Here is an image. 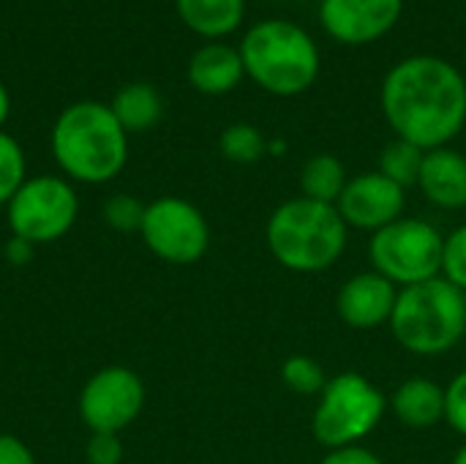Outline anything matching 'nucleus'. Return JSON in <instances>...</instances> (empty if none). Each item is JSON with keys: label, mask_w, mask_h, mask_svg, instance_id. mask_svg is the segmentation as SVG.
Segmentation results:
<instances>
[{"label": "nucleus", "mask_w": 466, "mask_h": 464, "mask_svg": "<svg viewBox=\"0 0 466 464\" xmlns=\"http://www.w3.org/2000/svg\"><path fill=\"white\" fill-rule=\"evenodd\" d=\"M350 227L336 205L309 197L281 202L265 227L273 260L292 273H322L333 268L347 249Z\"/></svg>", "instance_id": "obj_2"}, {"label": "nucleus", "mask_w": 466, "mask_h": 464, "mask_svg": "<svg viewBox=\"0 0 466 464\" xmlns=\"http://www.w3.org/2000/svg\"><path fill=\"white\" fill-rule=\"evenodd\" d=\"M145 211H147V205H142L137 197L115 194L106 200L101 213H104V222L117 232H139L142 222H145Z\"/></svg>", "instance_id": "obj_24"}, {"label": "nucleus", "mask_w": 466, "mask_h": 464, "mask_svg": "<svg viewBox=\"0 0 466 464\" xmlns=\"http://www.w3.org/2000/svg\"><path fill=\"white\" fill-rule=\"evenodd\" d=\"M319 464H385L371 449L366 446H344V449H333L322 457Z\"/></svg>", "instance_id": "obj_28"}, {"label": "nucleus", "mask_w": 466, "mask_h": 464, "mask_svg": "<svg viewBox=\"0 0 466 464\" xmlns=\"http://www.w3.org/2000/svg\"><path fill=\"white\" fill-rule=\"evenodd\" d=\"M123 443L120 435L109 432H90V440L85 446V459L87 464H120L123 462Z\"/></svg>", "instance_id": "obj_27"}, {"label": "nucleus", "mask_w": 466, "mask_h": 464, "mask_svg": "<svg viewBox=\"0 0 466 464\" xmlns=\"http://www.w3.org/2000/svg\"><path fill=\"white\" fill-rule=\"evenodd\" d=\"M423 156L426 150L407 142V139H393L385 145V150L380 153V172L393 180L396 186L401 189H410V186H418V178H420V167H423Z\"/></svg>", "instance_id": "obj_20"}, {"label": "nucleus", "mask_w": 466, "mask_h": 464, "mask_svg": "<svg viewBox=\"0 0 466 464\" xmlns=\"http://www.w3.org/2000/svg\"><path fill=\"white\" fill-rule=\"evenodd\" d=\"M243 74H246V68H243L240 49H232L227 44H208L188 63L191 85L208 96L229 93L232 88H238Z\"/></svg>", "instance_id": "obj_16"}, {"label": "nucleus", "mask_w": 466, "mask_h": 464, "mask_svg": "<svg viewBox=\"0 0 466 464\" xmlns=\"http://www.w3.org/2000/svg\"><path fill=\"white\" fill-rule=\"evenodd\" d=\"M25 180V153L14 137L0 131V205H8Z\"/></svg>", "instance_id": "obj_23"}, {"label": "nucleus", "mask_w": 466, "mask_h": 464, "mask_svg": "<svg viewBox=\"0 0 466 464\" xmlns=\"http://www.w3.org/2000/svg\"><path fill=\"white\" fill-rule=\"evenodd\" d=\"M464 342H466V325H464Z\"/></svg>", "instance_id": "obj_33"}, {"label": "nucleus", "mask_w": 466, "mask_h": 464, "mask_svg": "<svg viewBox=\"0 0 466 464\" xmlns=\"http://www.w3.org/2000/svg\"><path fill=\"white\" fill-rule=\"evenodd\" d=\"M109 109L117 118V123L123 126V131L131 134V131H147V129H153L161 120L164 104H161V96H158L156 88H150L145 82H137V85L123 88L115 96V101H112Z\"/></svg>", "instance_id": "obj_18"}, {"label": "nucleus", "mask_w": 466, "mask_h": 464, "mask_svg": "<svg viewBox=\"0 0 466 464\" xmlns=\"http://www.w3.org/2000/svg\"><path fill=\"white\" fill-rule=\"evenodd\" d=\"M246 74L273 96L306 93L319 77V49L295 22L268 19L248 30L240 44Z\"/></svg>", "instance_id": "obj_5"}, {"label": "nucleus", "mask_w": 466, "mask_h": 464, "mask_svg": "<svg viewBox=\"0 0 466 464\" xmlns=\"http://www.w3.org/2000/svg\"><path fill=\"white\" fill-rule=\"evenodd\" d=\"M281 383L298 397H319L328 386V377L319 361L309 356H289L281 364Z\"/></svg>", "instance_id": "obj_22"}, {"label": "nucleus", "mask_w": 466, "mask_h": 464, "mask_svg": "<svg viewBox=\"0 0 466 464\" xmlns=\"http://www.w3.org/2000/svg\"><path fill=\"white\" fill-rule=\"evenodd\" d=\"M243 0H177L183 22L199 36H227L243 19Z\"/></svg>", "instance_id": "obj_17"}, {"label": "nucleus", "mask_w": 466, "mask_h": 464, "mask_svg": "<svg viewBox=\"0 0 466 464\" xmlns=\"http://www.w3.org/2000/svg\"><path fill=\"white\" fill-rule=\"evenodd\" d=\"M145 407V383L128 366L98 369L79 394V418L90 432L120 435Z\"/></svg>", "instance_id": "obj_10"}, {"label": "nucleus", "mask_w": 466, "mask_h": 464, "mask_svg": "<svg viewBox=\"0 0 466 464\" xmlns=\"http://www.w3.org/2000/svg\"><path fill=\"white\" fill-rule=\"evenodd\" d=\"M445 235L415 216H401L377 230L369 241L371 271L393 282L399 290L442 276Z\"/></svg>", "instance_id": "obj_7"}, {"label": "nucleus", "mask_w": 466, "mask_h": 464, "mask_svg": "<svg viewBox=\"0 0 466 464\" xmlns=\"http://www.w3.org/2000/svg\"><path fill=\"white\" fill-rule=\"evenodd\" d=\"M418 186L423 197L442 211L466 208V156L448 145L426 150Z\"/></svg>", "instance_id": "obj_14"}, {"label": "nucleus", "mask_w": 466, "mask_h": 464, "mask_svg": "<svg viewBox=\"0 0 466 464\" xmlns=\"http://www.w3.org/2000/svg\"><path fill=\"white\" fill-rule=\"evenodd\" d=\"M407 189L388 180L380 170L347 180L336 208L350 230L377 232L404 216Z\"/></svg>", "instance_id": "obj_11"}, {"label": "nucleus", "mask_w": 466, "mask_h": 464, "mask_svg": "<svg viewBox=\"0 0 466 464\" xmlns=\"http://www.w3.org/2000/svg\"><path fill=\"white\" fill-rule=\"evenodd\" d=\"M388 325L407 353L420 358L445 356L464 342L466 295L442 276L404 287Z\"/></svg>", "instance_id": "obj_4"}, {"label": "nucleus", "mask_w": 466, "mask_h": 464, "mask_svg": "<svg viewBox=\"0 0 466 464\" xmlns=\"http://www.w3.org/2000/svg\"><path fill=\"white\" fill-rule=\"evenodd\" d=\"M139 235L158 260L172 265H191L202 260L210 246L208 219L197 205L180 197L153 200L145 211Z\"/></svg>", "instance_id": "obj_9"}, {"label": "nucleus", "mask_w": 466, "mask_h": 464, "mask_svg": "<svg viewBox=\"0 0 466 464\" xmlns=\"http://www.w3.org/2000/svg\"><path fill=\"white\" fill-rule=\"evenodd\" d=\"M401 11L404 0H322L319 22L330 38L360 46L390 33Z\"/></svg>", "instance_id": "obj_12"}, {"label": "nucleus", "mask_w": 466, "mask_h": 464, "mask_svg": "<svg viewBox=\"0 0 466 464\" xmlns=\"http://www.w3.org/2000/svg\"><path fill=\"white\" fill-rule=\"evenodd\" d=\"M79 213L76 191L68 180L55 175L27 178L19 191L5 205V219L11 227V235L38 243H52L63 238Z\"/></svg>", "instance_id": "obj_8"}, {"label": "nucleus", "mask_w": 466, "mask_h": 464, "mask_svg": "<svg viewBox=\"0 0 466 464\" xmlns=\"http://www.w3.org/2000/svg\"><path fill=\"white\" fill-rule=\"evenodd\" d=\"M347 170L344 164L330 156V153H317L311 156L303 170H300V191L309 200L325 202V205H336L344 186H347Z\"/></svg>", "instance_id": "obj_19"}, {"label": "nucleus", "mask_w": 466, "mask_h": 464, "mask_svg": "<svg viewBox=\"0 0 466 464\" xmlns=\"http://www.w3.org/2000/svg\"><path fill=\"white\" fill-rule=\"evenodd\" d=\"M33 254H35V246L30 241H25V238L11 235V241L5 243V260L11 265H27L33 260Z\"/></svg>", "instance_id": "obj_30"}, {"label": "nucleus", "mask_w": 466, "mask_h": 464, "mask_svg": "<svg viewBox=\"0 0 466 464\" xmlns=\"http://www.w3.org/2000/svg\"><path fill=\"white\" fill-rule=\"evenodd\" d=\"M445 424L466 440V369L445 388Z\"/></svg>", "instance_id": "obj_26"}, {"label": "nucleus", "mask_w": 466, "mask_h": 464, "mask_svg": "<svg viewBox=\"0 0 466 464\" xmlns=\"http://www.w3.org/2000/svg\"><path fill=\"white\" fill-rule=\"evenodd\" d=\"M5 118H8V93H5V88L0 85V126L5 123Z\"/></svg>", "instance_id": "obj_31"}, {"label": "nucleus", "mask_w": 466, "mask_h": 464, "mask_svg": "<svg viewBox=\"0 0 466 464\" xmlns=\"http://www.w3.org/2000/svg\"><path fill=\"white\" fill-rule=\"evenodd\" d=\"M126 137L109 107L82 101L57 118L52 129V156L68 178L79 183H106L126 167Z\"/></svg>", "instance_id": "obj_3"}, {"label": "nucleus", "mask_w": 466, "mask_h": 464, "mask_svg": "<svg viewBox=\"0 0 466 464\" xmlns=\"http://www.w3.org/2000/svg\"><path fill=\"white\" fill-rule=\"evenodd\" d=\"M382 112L399 139L423 150L445 148L466 123V79L437 55H412L388 71Z\"/></svg>", "instance_id": "obj_1"}, {"label": "nucleus", "mask_w": 466, "mask_h": 464, "mask_svg": "<svg viewBox=\"0 0 466 464\" xmlns=\"http://www.w3.org/2000/svg\"><path fill=\"white\" fill-rule=\"evenodd\" d=\"M451 464H466V440L461 443V449L453 454V459H451Z\"/></svg>", "instance_id": "obj_32"}, {"label": "nucleus", "mask_w": 466, "mask_h": 464, "mask_svg": "<svg viewBox=\"0 0 466 464\" xmlns=\"http://www.w3.org/2000/svg\"><path fill=\"white\" fill-rule=\"evenodd\" d=\"M388 407L410 429H434L445 421V388L429 377H410L390 394Z\"/></svg>", "instance_id": "obj_15"}, {"label": "nucleus", "mask_w": 466, "mask_h": 464, "mask_svg": "<svg viewBox=\"0 0 466 464\" xmlns=\"http://www.w3.org/2000/svg\"><path fill=\"white\" fill-rule=\"evenodd\" d=\"M388 397L358 372H341L328 380L319 394L311 435L328 451L344 446H360L385 418Z\"/></svg>", "instance_id": "obj_6"}, {"label": "nucleus", "mask_w": 466, "mask_h": 464, "mask_svg": "<svg viewBox=\"0 0 466 464\" xmlns=\"http://www.w3.org/2000/svg\"><path fill=\"white\" fill-rule=\"evenodd\" d=\"M0 464H35V457L16 435H0Z\"/></svg>", "instance_id": "obj_29"}, {"label": "nucleus", "mask_w": 466, "mask_h": 464, "mask_svg": "<svg viewBox=\"0 0 466 464\" xmlns=\"http://www.w3.org/2000/svg\"><path fill=\"white\" fill-rule=\"evenodd\" d=\"M396 298L399 287L393 282H388L377 271H363L341 284L336 295V312L344 325L355 331H371L390 323Z\"/></svg>", "instance_id": "obj_13"}, {"label": "nucleus", "mask_w": 466, "mask_h": 464, "mask_svg": "<svg viewBox=\"0 0 466 464\" xmlns=\"http://www.w3.org/2000/svg\"><path fill=\"white\" fill-rule=\"evenodd\" d=\"M218 148H221V156L232 164H254L265 156L268 139L262 137V131L257 126L235 123V126L224 129Z\"/></svg>", "instance_id": "obj_21"}, {"label": "nucleus", "mask_w": 466, "mask_h": 464, "mask_svg": "<svg viewBox=\"0 0 466 464\" xmlns=\"http://www.w3.org/2000/svg\"><path fill=\"white\" fill-rule=\"evenodd\" d=\"M442 279L466 295V224L445 235L442 246Z\"/></svg>", "instance_id": "obj_25"}]
</instances>
